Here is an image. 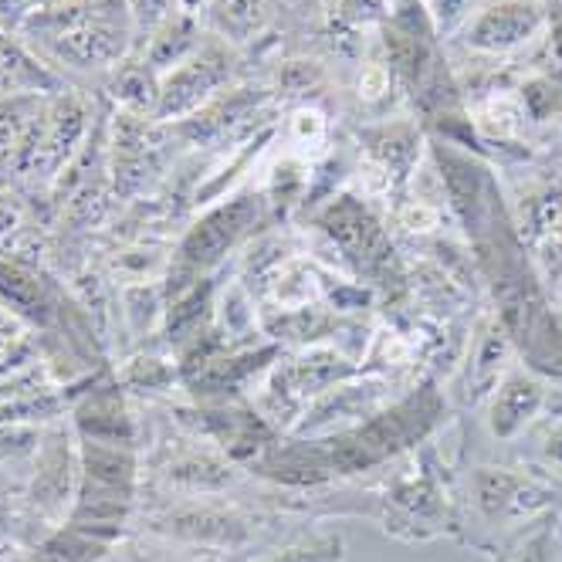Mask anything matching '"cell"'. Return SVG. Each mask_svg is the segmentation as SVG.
<instances>
[{"mask_svg": "<svg viewBox=\"0 0 562 562\" xmlns=\"http://www.w3.org/2000/svg\"><path fill=\"white\" fill-rule=\"evenodd\" d=\"M454 420L445 383L437 376H420L386 407L342 430L318 437L281 434L248 471L285 492L359 485L380 477L427 440H437Z\"/></svg>", "mask_w": 562, "mask_h": 562, "instance_id": "6da1fadb", "label": "cell"}, {"mask_svg": "<svg viewBox=\"0 0 562 562\" xmlns=\"http://www.w3.org/2000/svg\"><path fill=\"white\" fill-rule=\"evenodd\" d=\"M445 437V434H440ZM427 440L424 448L396 461L380 477L359 485H336L323 492H285V512L308 521L370 518L373 526L404 546H427L461 536L458 464L445 445Z\"/></svg>", "mask_w": 562, "mask_h": 562, "instance_id": "7a4b0ae2", "label": "cell"}, {"mask_svg": "<svg viewBox=\"0 0 562 562\" xmlns=\"http://www.w3.org/2000/svg\"><path fill=\"white\" fill-rule=\"evenodd\" d=\"M299 515H285L251 498H170V495H139L133 536L196 549L227 559H251L278 536L295 529Z\"/></svg>", "mask_w": 562, "mask_h": 562, "instance_id": "3957f363", "label": "cell"}, {"mask_svg": "<svg viewBox=\"0 0 562 562\" xmlns=\"http://www.w3.org/2000/svg\"><path fill=\"white\" fill-rule=\"evenodd\" d=\"M21 37L68 86L89 92L139 48L126 0H75L37 8L27 14Z\"/></svg>", "mask_w": 562, "mask_h": 562, "instance_id": "277c9868", "label": "cell"}, {"mask_svg": "<svg viewBox=\"0 0 562 562\" xmlns=\"http://www.w3.org/2000/svg\"><path fill=\"white\" fill-rule=\"evenodd\" d=\"M458 546L485 555L521 526L549 512H562V488L555 481L515 458L458 461Z\"/></svg>", "mask_w": 562, "mask_h": 562, "instance_id": "5b68a950", "label": "cell"}, {"mask_svg": "<svg viewBox=\"0 0 562 562\" xmlns=\"http://www.w3.org/2000/svg\"><path fill=\"white\" fill-rule=\"evenodd\" d=\"M268 227H274V217L255 177L245 187L214 200V204L200 207L173 240V261L164 281L167 295H177L190 289L193 281L214 278L231 268L234 258Z\"/></svg>", "mask_w": 562, "mask_h": 562, "instance_id": "8992f818", "label": "cell"}, {"mask_svg": "<svg viewBox=\"0 0 562 562\" xmlns=\"http://www.w3.org/2000/svg\"><path fill=\"white\" fill-rule=\"evenodd\" d=\"M143 495V451L78 440V498L68 526L86 529L105 542L133 536Z\"/></svg>", "mask_w": 562, "mask_h": 562, "instance_id": "52a82bcc", "label": "cell"}, {"mask_svg": "<svg viewBox=\"0 0 562 562\" xmlns=\"http://www.w3.org/2000/svg\"><path fill=\"white\" fill-rule=\"evenodd\" d=\"M363 370L367 367L336 342L281 349L248 400L278 434H292L315 400H323L329 390L359 376Z\"/></svg>", "mask_w": 562, "mask_h": 562, "instance_id": "ba28073f", "label": "cell"}, {"mask_svg": "<svg viewBox=\"0 0 562 562\" xmlns=\"http://www.w3.org/2000/svg\"><path fill=\"white\" fill-rule=\"evenodd\" d=\"M183 146L170 123L153 115H109V180L119 207L153 196L183 159Z\"/></svg>", "mask_w": 562, "mask_h": 562, "instance_id": "9c48e42d", "label": "cell"}, {"mask_svg": "<svg viewBox=\"0 0 562 562\" xmlns=\"http://www.w3.org/2000/svg\"><path fill=\"white\" fill-rule=\"evenodd\" d=\"M78 498V437L65 417L45 427L31 471L21 481V542L31 549L58 526H65Z\"/></svg>", "mask_w": 562, "mask_h": 562, "instance_id": "30bf717a", "label": "cell"}, {"mask_svg": "<svg viewBox=\"0 0 562 562\" xmlns=\"http://www.w3.org/2000/svg\"><path fill=\"white\" fill-rule=\"evenodd\" d=\"M251 58L237 52L234 45L207 34V42L200 45L187 61H180L173 71L159 78V123H180V119L204 109L211 99L227 92L231 86L251 78Z\"/></svg>", "mask_w": 562, "mask_h": 562, "instance_id": "8fae6325", "label": "cell"}, {"mask_svg": "<svg viewBox=\"0 0 562 562\" xmlns=\"http://www.w3.org/2000/svg\"><path fill=\"white\" fill-rule=\"evenodd\" d=\"M546 24L542 0H485L454 42L471 58L515 61L542 42Z\"/></svg>", "mask_w": 562, "mask_h": 562, "instance_id": "7c38bea8", "label": "cell"}, {"mask_svg": "<svg viewBox=\"0 0 562 562\" xmlns=\"http://www.w3.org/2000/svg\"><path fill=\"white\" fill-rule=\"evenodd\" d=\"M515 363H518V352H515L512 336L505 333V326L498 323V315L492 308H481L474 315L461 363L445 383L454 417H468Z\"/></svg>", "mask_w": 562, "mask_h": 562, "instance_id": "4fadbf2b", "label": "cell"}, {"mask_svg": "<svg viewBox=\"0 0 562 562\" xmlns=\"http://www.w3.org/2000/svg\"><path fill=\"white\" fill-rule=\"evenodd\" d=\"M549 393L552 386L536 376L529 367L515 363L502 380L498 386L481 400V404L468 414V417H477V427L481 434L488 437V445L498 448L495 458L508 454L526 430L546 414V404H549ZM464 420V417H458Z\"/></svg>", "mask_w": 562, "mask_h": 562, "instance_id": "5bb4252c", "label": "cell"}, {"mask_svg": "<svg viewBox=\"0 0 562 562\" xmlns=\"http://www.w3.org/2000/svg\"><path fill=\"white\" fill-rule=\"evenodd\" d=\"M349 136L359 146V156L373 164L393 187L396 200L407 196L417 170L427 159V133L414 115H386L370 119L363 126H352ZM393 200V204H396Z\"/></svg>", "mask_w": 562, "mask_h": 562, "instance_id": "9a60e30c", "label": "cell"}, {"mask_svg": "<svg viewBox=\"0 0 562 562\" xmlns=\"http://www.w3.org/2000/svg\"><path fill=\"white\" fill-rule=\"evenodd\" d=\"M204 27L255 61V52L274 42L278 8L274 0H211L204 11Z\"/></svg>", "mask_w": 562, "mask_h": 562, "instance_id": "2e32d148", "label": "cell"}, {"mask_svg": "<svg viewBox=\"0 0 562 562\" xmlns=\"http://www.w3.org/2000/svg\"><path fill=\"white\" fill-rule=\"evenodd\" d=\"M115 380L139 407H156L180 396V367L173 352L159 346H136L115 359Z\"/></svg>", "mask_w": 562, "mask_h": 562, "instance_id": "e0dca14e", "label": "cell"}, {"mask_svg": "<svg viewBox=\"0 0 562 562\" xmlns=\"http://www.w3.org/2000/svg\"><path fill=\"white\" fill-rule=\"evenodd\" d=\"M112 112H130V115H153L159 105V75L149 68V61L139 55H126L102 82L92 89Z\"/></svg>", "mask_w": 562, "mask_h": 562, "instance_id": "ac0fdd59", "label": "cell"}, {"mask_svg": "<svg viewBox=\"0 0 562 562\" xmlns=\"http://www.w3.org/2000/svg\"><path fill=\"white\" fill-rule=\"evenodd\" d=\"M207 42V27L196 14H187V11H173L159 21L143 42H139V55L149 61V68L164 78L167 71H173L180 61H187L200 45Z\"/></svg>", "mask_w": 562, "mask_h": 562, "instance_id": "d6986e66", "label": "cell"}, {"mask_svg": "<svg viewBox=\"0 0 562 562\" xmlns=\"http://www.w3.org/2000/svg\"><path fill=\"white\" fill-rule=\"evenodd\" d=\"M336 130H333V115L323 102H295L281 109L278 119V146L302 156L308 164H318L336 143Z\"/></svg>", "mask_w": 562, "mask_h": 562, "instance_id": "ffe728a7", "label": "cell"}, {"mask_svg": "<svg viewBox=\"0 0 562 562\" xmlns=\"http://www.w3.org/2000/svg\"><path fill=\"white\" fill-rule=\"evenodd\" d=\"M342 559H346L342 532H336L326 521L305 518L245 562H342Z\"/></svg>", "mask_w": 562, "mask_h": 562, "instance_id": "44dd1931", "label": "cell"}, {"mask_svg": "<svg viewBox=\"0 0 562 562\" xmlns=\"http://www.w3.org/2000/svg\"><path fill=\"white\" fill-rule=\"evenodd\" d=\"M68 89L65 78L37 58L21 34L0 31V99L24 92H61Z\"/></svg>", "mask_w": 562, "mask_h": 562, "instance_id": "7402d4cb", "label": "cell"}, {"mask_svg": "<svg viewBox=\"0 0 562 562\" xmlns=\"http://www.w3.org/2000/svg\"><path fill=\"white\" fill-rule=\"evenodd\" d=\"M349 92H352L356 105L367 112L363 123H370V119H386L396 102H404L400 86H396V75L376 42H373V52H363V58L356 61Z\"/></svg>", "mask_w": 562, "mask_h": 562, "instance_id": "603a6c76", "label": "cell"}, {"mask_svg": "<svg viewBox=\"0 0 562 562\" xmlns=\"http://www.w3.org/2000/svg\"><path fill=\"white\" fill-rule=\"evenodd\" d=\"M492 562H562V512H549L518 532L505 536L492 552Z\"/></svg>", "mask_w": 562, "mask_h": 562, "instance_id": "cb8c5ba5", "label": "cell"}, {"mask_svg": "<svg viewBox=\"0 0 562 562\" xmlns=\"http://www.w3.org/2000/svg\"><path fill=\"white\" fill-rule=\"evenodd\" d=\"M502 458H515L521 464L536 468L539 474H546L549 481H555V485L562 488V417L542 414L526 430V437H521L518 445Z\"/></svg>", "mask_w": 562, "mask_h": 562, "instance_id": "d4e9b609", "label": "cell"}, {"mask_svg": "<svg viewBox=\"0 0 562 562\" xmlns=\"http://www.w3.org/2000/svg\"><path fill=\"white\" fill-rule=\"evenodd\" d=\"M518 363L542 376L552 390H562V299L552 305L532 339L518 346Z\"/></svg>", "mask_w": 562, "mask_h": 562, "instance_id": "484cf974", "label": "cell"}, {"mask_svg": "<svg viewBox=\"0 0 562 562\" xmlns=\"http://www.w3.org/2000/svg\"><path fill=\"white\" fill-rule=\"evenodd\" d=\"M115 546L119 542H105L65 521V526H58L27 549V562H102Z\"/></svg>", "mask_w": 562, "mask_h": 562, "instance_id": "4316f807", "label": "cell"}, {"mask_svg": "<svg viewBox=\"0 0 562 562\" xmlns=\"http://www.w3.org/2000/svg\"><path fill=\"white\" fill-rule=\"evenodd\" d=\"M42 363V346L37 336L21 323L14 312L0 305V386L24 376Z\"/></svg>", "mask_w": 562, "mask_h": 562, "instance_id": "83f0119b", "label": "cell"}, {"mask_svg": "<svg viewBox=\"0 0 562 562\" xmlns=\"http://www.w3.org/2000/svg\"><path fill=\"white\" fill-rule=\"evenodd\" d=\"M55 92H24L0 99V164L31 136Z\"/></svg>", "mask_w": 562, "mask_h": 562, "instance_id": "f1b7e54d", "label": "cell"}, {"mask_svg": "<svg viewBox=\"0 0 562 562\" xmlns=\"http://www.w3.org/2000/svg\"><path fill=\"white\" fill-rule=\"evenodd\" d=\"M390 11L393 0H333L326 18L356 34H376V27L390 18Z\"/></svg>", "mask_w": 562, "mask_h": 562, "instance_id": "f546056e", "label": "cell"}, {"mask_svg": "<svg viewBox=\"0 0 562 562\" xmlns=\"http://www.w3.org/2000/svg\"><path fill=\"white\" fill-rule=\"evenodd\" d=\"M485 4V0H424V11L437 31L440 42H454V37L461 34V27L471 21V14Z\"/></svg>", "mask_w": 562, "mask_h": 562, "instance_id": "4dcf8cb0", "label": "cell"}, {"mask_svg": "<svg viewBox=\"0 0 562 562\" xmlns=\"http://www.w3.org/2000/svg\"><path fill=\"white\" fill-rule=\"evenodd\" d=\"M21 542V481L0 471V546Z\"/></svg>", "mask_w": 562, "mask_h": 562, "instance_id": "1f68e13d", "label": "cell"}, {"mask_svg": "<svg viewBox=\"0 0 562 562\" xmlns=\"http://www.w3.org/2000/svg\"><path fill=\"white\" fill-rule=\"evenodd\" d=\"M130 4V14H133V24H136V37H143L164 21L167 14L177 11V0H126Z\"/></svg>", "mask_w": 562, "mask_h": 562, "instance_id": "d6a6232c", "label": "cell"}, {"mask_svg": "<svg viewBox=\"0 0 562 562\" xmlns=\"http://www.w3.org/2000/svg\"><path fill=\"white\" fill-rule=\"evenodd\" d=\"M139 539V536H136ZM146 542V539H143ZM153 552V562H245V559H227V555H214V552H196V549H173V546H156L146 542Z\"/></svg>", "mask_w": 562, "mask_h": 562, "instance_id": "836d02e7", "label": "cell"}, {"mask_svg": "<svg viewBox=\"0 0 562 562\" xmlns=\"http://www.w3.org/2000/svg\"><path fill=\"white\" fill-rule=\"evenodd\" d=\"M211 0H177V8L187 11V14H196L200 21H204V11H207Z\"/></svg>", "mask_w": 562, "mask_h": 562, "instance_id": "e575fe53", "label": "cell"}, {"mask_svg": "<svg viewBox=\"0 0 562 562\" xmlns=\"http://www.w3.org/2000/svg\"><path fill=\"white\" fill-rule=\"evenodd\" d=\"M546 414H552V417H562V390H552V393H549Z\"/></svg>", "mask_w": 562, "mask_h": 562, "instance_id": "d590c367", "label": "cell"}, {"mask_svg": "<svg viewBox=\"0 0 562 562\" xmlns=\"http://www.w3.org/2000/svg\"><path fill=\"white\" fill-rule=\"evenodd\" d=\"M55 4H75V0H34V11L37 8H55Z\"/></svg>", "mask_w": 562, "mask_h": 562, "instance_id": "8d00e7d4", "label": "cell"}, {"mask_svg": "<svg viewBox=\"0 0 562 562\" xmlns=\"http://www.w3.org/2000/svg\"><path fill=\"white\" fill-rule=\"evenodd\" d=\"M323 8H326V14H329V8H333V0H323Z\"/></svg>", "mask_w": 562, "mask_h": 562, "instance_id": "74e56055", "label": "cell"}]
</instances>
